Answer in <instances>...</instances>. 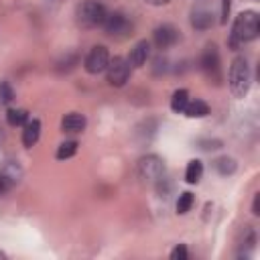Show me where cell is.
<instances>
[{"label":"cell","mask_w":260,"mask_h":260,"mask_svg":"<svg viewBox=\"0 0 260 260\" xmlns=\"http://www.w3.org/2000/svg\"><path fill=\"white\" fill-rule=\"evenodd\" d=\"M106 77H108L110 85L122 87L128 81V77H130V63H128V59H124V57L110 59L108 67H106Z\"/></svg>","instance_id":"5"},{"label":"cell","mask_w":260,"mask_h":260,"mask_svg":"<svg viewBox=\"0 0 260 260\" xmlns=\"http://www.w3.org/2000/svg\"><path fill=\"white\" fill-rule=\"evenodd\" d=\"M144 2H148V4H152V6H162V4H169L171 0H144Z\"/></svg>","instance_id":"26"},{"label":"cell","mask_w":260,"mask_h":260,"mask_svg":"<svg viewBox=\"0 0 260 260\" xmlns=\"http://www.w3.org/2000/svg\"><path fill=\"white\" fill-rule=\"evenodd\" d=\"M12 100H14V91H12L10 83L8 81H0V104L8 106Z\"/></svg>","instance_id":"22"},{"label":"cell","mask_w":260,"mask_h":260,"mask_svg":"<svg viewBox=\"0 0 260 260\" xmlns=\"http://www.w3.org/2000/svg\"><path fill=\"white\" fill-rule=\"evenodd\" d=\"M148 53H150L148 41H138V43L134 45V49L130 51L128 63H130L132 67H142V65L146 63V59H148Z\"/></svg>","instance_id":"13"},{"label":"cell","mask_w":260,"mask_h":260,"mask_svg":"<svg viewBox=\"0 0 260 260\" xmlns=\"http://www.w3.org/2000/svg\"><path fill=\"white\" fill-rule=\"evenodd\" d=\"M258 205H260V195H256V197H254V205H252V213H254V215H260Z\"/></svg>","instance_id":"25"},{"label":"cell","mask_w":260,"mask_h":260,"mask_svg":"<svg viewBox=\"0 0 260 260\" xmlns=\"http://www.w3.org/2000/svg\"><path fill=\"white\" fill-rule=\"evenodd\" d=\"M22 177V169L18 162L14 160H6L4 165H0V197L6 195Z\"/></svg>","instance_id":"7"},{"label":"cell","mask_w":260,"mask_h":260,"mask_svg":"<svg viewBox=\"0 0 260 260\" xmlns=\"http://www.w3.org/2000/svg\"><path fill=\"white\" fill-rule=\"evenodd\" d=\"M108 61H110V53H108V49H106L104 45H95V47H91V51L85 55L83 65H85V71H87V73L98 75V73L106 71Z\"/></svg>","instance_id":"6"},{"label":"cell","mask_w":260,"mask_h":260,"mask_svg":"<svg viewBox=\"0 0 260 260\" xmlns=\"http://www.w3.org/2000/svg\"><path fill=\"white\" fill-rule=\"evenodd\" d=\"M28 120V112L24 108H8L6 110V122L8 126L16 128V126H24Z\"/></svg>","instance_id":"15"},{"label":"cell","mask_w":260,"mask_h":260,"mask_svg":"<svg viewBox=\"0 0 260 260\" xmlns=\"http://www.w3.org/2000/svg\"><path fill=\"white\" fill-rule=\"evenodd\" d=\"M260 32V16L254 10H244L236 16L234 24H232V32H230V47L238 49L244 43H250L258 37Z\"/></svg>","instance_id":"1"},{"label":"cell","mask_w":260,"mask_h":260,"mask_svg":"<svg viewBox=\"0 0 260 260\" xmlns=\"http://www.w3.org/2000/svg\"><path fill=\"white\" fill-rule=\"evenodd\" d=\"M102 28L108 35H120V32H124L128 28V18L122 12H108L104 22H102Z\"/></svg>","instance_id":"10"},{"label":"cell","mask_w":260,"mask_h":260,"mask_svg":"<svg viewBox=\"0 0 260 260\" xmlns=\"http://www.w3.org/2000/svg\"><path fill=\"white\" fill-rule=\"evenodd\" d=\"M39 136H41V122L37 118H32V120L28 118L26 124L22 126V144L26 148H32L37 144Z\"/></svg>","instance_id":"12"},{"label":"cell","mask_w":260,"mask_h":260,"mask_svg":"<svg viewBox=\"0 0 260 260\" xmlns=\"http://www.w3.org/2000/svg\"><path fill=\"white\" fill-rule=\"evenodd\" d=\"M138 175L146 183H158L165 175V162L156 154H146L138 160Z\"/></svg>","instance_id":"4"},{"label":"cell","mask_w":260,"mask_h":260,"mask_svg":"<svg viewBox=\"0 0 260 260\" xmlns=\"http://www.w3.org/2000/svg\"><path fill=\"white\" fill-rule=\"evenodd\" d=\"M183 114H185L187 118H205V116L209 114V106H207L203 100L195 98V100H189V102H187Z\"/></svg>","instance_id":"14"},{"label":"cell","mask_w":260,"mask_h":260,"mask_svg":"<svg viewBox=\"0 0 260 260\" xmlns=\"http://www.w3.org/2000/svg\"><path fill=\"white\" fill-rule=\"evenodd\" d=\"M108 10L102 2L98 0H83L79 6H77V24L83 26V28H95V26H102L104 18H106Z\"/></svg>","instance_id":"3"},{"label":"cell","mask_w":260,"mask_h":260,"mask_svg":"<svg viewBox=\"0 0 260 260\" xmlns=\"http://www.w3.org/2000/svg\"><path fill=\"white\" fill-rule=\"evenodd\" d=\"M201 175H203V165H201V160H189V165H187V169H185V181L189 183V185H195V183H199V179H201Z\"/></svg>","instance_id":"16"},{"label":"cell","mask_w":260,"mask_h":260,"mask_svg":"<svg viewBox=\"0 0 260 260\" xmlns=\"http://www.w3.org/2000/svg\"><path fill=\"white\" fill-rule=\"evenodd\" d=\"M75 152H77V142H75V140H65V142H61V144L57 146L55 156H57V160H67V158H71Z\"/></svg>","instance_id":"19"},{"label":"cell","mask_w":260,"mask_h":260,"mask_svg":"<svg viewBox=\"0 0 260 260\" xmlns=\"http://www.w3.org/2000/svg\"><path fill=\"white\" fill-rule=\"evenodd\" d=\"M211 22H213V16H211V12H207V10H193V18H191V24L195 26V28H199V30H205V28H209L211 26Z\"/></svg>","instance_id":"17"},{"label":"cell","mask_w":260,"mask_h":260,"mask_svg":"<svg viewBox=\"0 0 260 260\" xmlns=\"http://www.w3.org/2000/svg\"><path fill=\"white\" fill-rule=\"evenodd\" d=\"M193 201H195V197H193V193H189V191H185V193H181L179 195V199H177V213H187L191 207H193Z\"/></svg>","instance_id":"21"},{"label":"cell","mask_w":260,"mask_h":260,"mask_svg":"<svg viewBox=\"0 0 260 260\" xmlns=\"http://www.w3.org/2000/svg\"><path fill=\"white\" fill-rule=\"evenodd\" d=\"M152 41L158 49H169L179 41V30L173 24H160L152 32Z\"/></svg>","instance_id":"8"},{"label":"cell","mask_w":260,"mask_h":260,"mask_svg":"<svg viewBox=\"0 0 260 260\" xmlns=\"http://www.w3.org/2000/svg\"><path fill=\"white\" fill-rule=\"evenodd\" d=\"M213 167H215V171H217L221 177H228V175H232V173L236 171V160L230 158V156H221V158H217V160L213 162Z\"/></svg>","instance_id":"20"},{"label":"cell","mask_w":260,"mask_h":260,"mask_svg":"<svg viewBox=\"0 0 260 260\" xmlns=\"http://www.w3.org/2000/svg\"><path fill=\"white\" fill-rule=\"evenodd\" d=\"M201 69L207 77L211 79H219V55H217V49L215 45H209L203 55H201Z\"/></svg>","instance_id":"9"},{"label":"cell","mask_w":260,"mask_h":260,"mask_svg":"<svg viewBox=\"0 0 260 260\" xmlns=\"http://www.w3.org/2000/svg\"><path fill=\"white\" fill-rule=\"evenodd\" d=\"M250 81H252V73H250V65L246 61V57H236L230 65V73H228V83H230V91L234 98H244L250 89Z\"/></svg>","instance_id":"2"},{"label":"cell","mask_w":260,"mask_h":260,"mask_svg":"<svg viewBox=\"0 0 260 260\" xmlns=\"http://www.w3.org/2000/svg\"><path fill=\"white\" fill-rule=\"evenodd\" d=\"M187 102H189V91H187V89H177V91L173 93V98H171V110H173L175 114H183Z\"/></svg>","instance_id":"18"},{"label":"cell","mask_w":260,"mask_h":260,"mask_svg":"<svg viewBox=\"0 0 260 260\" xmlns=\"http://www.w3.org/2000/svg\"><path fill=\"white\" fill-rule=\"evenodd\" d=\"M0 258H6V254H4V252H2V250H0Z\"/></svg>","instance_id":"27"},{"label":"cell","mask_w":260,"mask_h":260,"mask_svg":"<svg viewBox=\"0 0 260 260\" xmlns=\"http://www.w3.org/2000/svg\"><path fill=\"white\" fill-rule=\"evenodd\" d=\"M228 12H230V0H223V4H221V22H228Z\"/></svg>","instance_id":"24"},{"label":"cell","mask_w":260,"mask_h":260,"mask_svg":"<svg viewBox=\"0 0 260 260\" xmlns=\"http://www.w3.org/2000/svg\"><path fill=\"white\" fill-rule=\"evenodd\" d=\"M85 124H87V120H85V116L79 114V112H69V114H65L63 120H61L63 132H69V134L83 132V130H85Z\"/></svg>","instance_id":"11"},{"label":"cell","mask_w":260,"mask_h":260,"mask_svg":"<svg viewBox=\"0 0 260 260\" xmlns=\"http://www.w3.org/2000/svg\"><path fill=\"white\" fill-rule=\"evenodd\" d=\"M189 258V252H187V246L185 244H179L173 248L171 252V260H187Z\"/></svg>","instance_id":"23"}]
</instances>
